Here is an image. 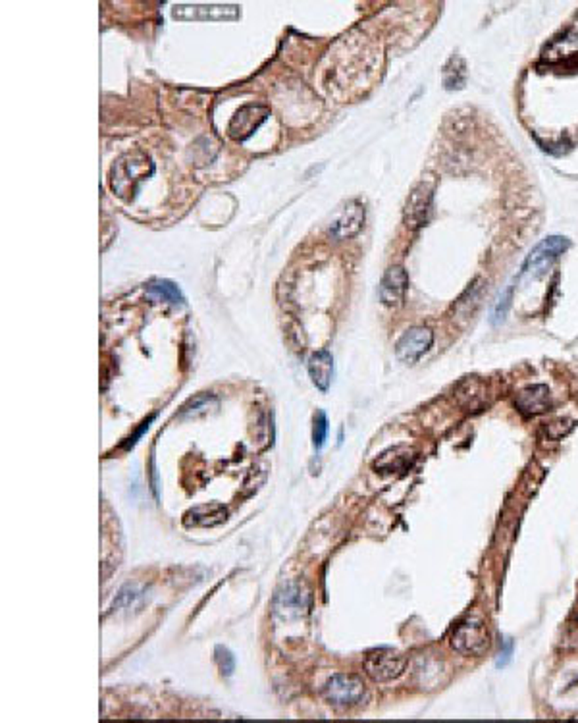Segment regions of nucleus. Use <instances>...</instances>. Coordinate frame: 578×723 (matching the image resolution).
<instances>
[{
	"instance_id": "obj_2",
	"label": "nucleus",
	"mask_w": 578,
	"mask_h": 723,
	"mask_svg": "<svg viewBox=\"0 0 578 723\" xmlns=\"http://www.w3.org/2000/svg\"><path fill=\"white\" fill-rule=\"evenodd\" d=\"M490 631L484 617L469 616L451 635V648L463 656L479 658L490 648Z\"/></svg>"
},
{
	"instance_id": "obj_3",
	"label": "nucleus",
	"mask_w": 578,
	"mask_h": 723,
	"mask_svg": "<svg viewBox=\"0 0 578 723\" xmlns=\"http://www.w3.org/2000/svg\"><path fill=\"white\" fill-rule=\"evenodd\" d=\"M322 696L330 706L353 708L367 698V683L353 673H336L324 683Z\"/></svg>"
},
{
	"instance_id": "obj_5",
	"label": "nucleus",
	"mask_w": 578,
	"mask_h": 723,
	"mask_svg": "<svg viewBox=\"0 0 578 723\" xmlns=\"http://www.w3.org/2000/svg\"><path fill=\"white\" fill-rule=\"evenodd\" d=\"M571 247L569 237L563 235H550L546 240H542L534 250L530 251L525 261V274L528 276H542L546 274L550 266L558 261L559 255H563Z\"/></svg>"
},
{
	"instance_id": "obj_18",
	"label": "nucleus",
	"mask_w": 578,
	"mask_h": 723,
	"mask_svg": "<svg viewBox=\"0 0 578 723\" xmlns=\"http://www.w3.org/2000/svg\"><path fill=\"white\" fill-rule=\"evenodd\" d=\"M214 658H217L218 668L224 675L230 677L235 671V658L226 647H217V650H214Z\"/></svg>"
},
{
	"instance_id": "obj_6",
	"label": "nucleus",
	"mask_w": 578,
	"mask_h": 723,
	"mask_svg": "<svg viewBox=\"0 0 578 723\" xmlns=\"http://www.w3.org/2000/svg\"><path fill=\"white\" fill-rule=\"evenodd\" d=\"M432 199H434V187L432 184H418L413 191L409 199L405 203V224L407 228L418 230L428 222L430 212H432Z\"/></svg>"
},
{
	"instance_id": "obj_11",
	"label": "nucleus",
	"mask_w": 578,
	"mask_h": 723,
	"mask_svg": "<svg viewBox=\"0 0 578 723\" xmlns=\"http://www.w3.org/2000/svg\"><path fill=\"white\" fill-rule=\"evenodd\" d=\"M407 290H409V274L403 266H390L380 282V301L385 307H401Z\"/></svg>"
},
{
	"instance_id": "obj_7",
	"label": "nucleus",
	"mask_w": 578,
	"mask_h": 723,
	"mask_svg": "<svg viewBox=\"0 0 578 723\" xmlns=\"http://www.w3.org/2000/svg\"><path fill=\"white\" fill-rule=\"evenodd\" d=\"M432 344L434 332L428 326H413L400 338L398 346H395V355L403 363H415L432 347Z\"/></svg>"
},
{
	"instance_id": "obj_16",
	"label": "nucleus",
	"mask_w": 578,
	"mask_h": 723,
	"mask_svg": "<svg viewBox=\"0 0 578 723\" xmlns=\"http://www.w3.org/2000/svg\"><path fill=\"white\" fill-rule=\"evenodd\" d=\"M146 293H149L151 298L158 299V301H166V303H172V305H179L184 303V296H181L179 288L174 284V282L170 280H154L146 288Z\"/></svg>"
},
{
	"instance_id": "obj_15",
	"label": "nucleus",
	"mask_w": 578,
	"mask_h": 723,
	"mask_svg": "<svg viewBox=\"0 0 578 723\" xmlns=\"http://www.w3.org/2000/svg\"><path fill=\"white\" fill-rule=\"evenodd\" d=\"M415 459V451L407 446H395L384 454L374 463L380 473H398L407 469Z\"/></svg>"
},
{
	"instance_id": "obj_4",
	"label": "nucleus",
	"mask_w": 578,
	"mask_h": 723,
	"mask_svg": "<svg viewBox=\"0 0 578 723\" xmlns=\"http://www.w3.org/2000/svg\"><path fill=\"white\" fill-rule=\"evenodd\" d=\"M365 671L376 683H388L398 679L407 668V658L393 648L370 650L365 658Z\"/></svg>"
},
{
	"instance_id": "obj_14",
	"label": "nucleus",
	"mask_w": 578,
	"mask_h": 723,
	"mask_svg": "<svg viewBox=\"0 0 578 723\" xmlns=\"http://www.w3.org/2000/svg\"><path fill=\"white\" fill-rule=\"evenodd\" d=\"M332 375H334V357L326 349H321L311 355L309 359V377L313 384L319 390L328 392L332 384Z\"/></svg>"
},
{
	"instance_id": "obj_13",
	"label": "nucleus",
	"mask_w": 578,
	"mask_h": 723,
	"mask_svg": "<svg viewBox=\"0 0 578 723\" xmlns=\"http://www.w3.org/2000/svg\"><path fill=\"white\" fill-rule=\"evenodd\" d=\"M228 517V510L220 504H205L197 505L193 510L186 512L184 515V525L187 528H209V527H218L226 521Z\"/></svg>"
},
{
	"instance_id": "obj_17",
	"label": "nucleus",
	"mask_w": 578,
	"mask_h": 723,
	"mask_svg": "<svg viewBox=\"0 0 578 723\" xmlns=\"http://www.w3.org/2000/svg\"><path fill=\"white\" fill-rule=\"evenodd\" d=\"M328 417L324 411H316L314 423H313V444L316 449H321L326 444L328 438Z\"/></svg>"
},
{
	"instance_id": "obj_1",
	"label": "nucleus",
	"mask_w": 578,
	"mask_h": 723,
	"mask_svg": "<svg viewBox=\"0 0 578 723\" xmlns=\"http://www.w3.org/2000/svg\"><path fill=\"white\" fill-rule=\"evenodd\" d=\"M154 174L153 158L145 151H130L122 155L110 171L112 191L122 199L133 201L141 186Z\"/></svg>"
},
{
	"instance_id": "obj_10",
	"label": "nucleus",
	"mask_w": 578,
	"mask_h": 723,
	"mask_svg": "<svg viewBox=\"0 0 578 723\" xmlns=\"http://www.w3.org/2000/svg\"><path fill=\"white\" fill-rule=\"evenodd\" d=\"M362 224H365V205L357 199L347 201L332 220L330 234L336 240H347L360 232Z\"/></svg>"
},
{
	"instance_id": "obj_19",
	"label": "nucleus",
	"mask_w": 578,
	"mask_h": 723,
	"mask_svg": "<svg viewBox=\"0 0 578 723\" xmlns=\"http://www.w3.org/2000/svg\"><path fill=\"white\" fill-rule=\"evenodd\" d=\"M559 425H561V421H555V423H551L550 428H548V434H550L553 440H558V438L565 436V434L569 433L571 428H573V421H565L563 426H559Z\"/></svg>"
},
{
	"instance_id": "obj_9",
	"label": "nucleus",
	"mask_w": 578,
	"mask_h": 723,
	"mask_svg": "<svg viewBox=\"0 0 578 723\" xmlns=\"http://www.w3.org/2000/svg\"><path fill=\"white\" fill-rule=\"evenodd\" d=\"M172 16L176 20H201V21H222V20H237L241 16L240 6L234 4H179L174 6Z\"/></svg>"
},
{
	"instance_id": "obj_8",
	"label": "nucleus",
	"mask_w": 578,
	"mask_h": 723,
	"mask_svg": "<svg viewBox=\"0 0 578 723\" xmlns=\"http://www.w3.org/2000/svg\"><path fill=\"white\" fill-rule=\"evenodd\" d=\"M270 116V110L263 105H245L240 110L235 112L230 126H228V133L230 138L235 141H245L251 138V135L263 126L266 122V118Z\"/></svg>"
},
{
	"instance_id": "obj_12",
	"label": "nucleus",
	"mask_w": 578,
	"mask_h": 723,
	"mask_svg": "<svg viewBox=\"0 0 578 723\" xmlns=\"http://www.w3.org/2000/svg\"><path fill=\"white\" fill-rule=\"evenodd\" d=\"M515 405L525 417H538L542 413L550 411V408H551L550 390H548V386H543V384L528 386L517 395Z\"/></svg>"
}]
</instances>
